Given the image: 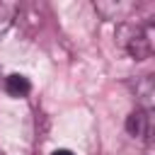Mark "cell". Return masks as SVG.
Wrapping results in <instances>:
<instances>
[{"mask_svg":"<svg viewBox=\"0 0 155 155\" xmlns=\"http://www.w3.org/2000/svg\"><path fill=\"white\" fill-rule=\"evenodd\" d=\"M12 19H15V10H12V5H5V2H0V36H2V34L10 29Z\"/></svg>","mask_w":155,"mask_h":155,"instance_id":"cell-5","label":"cell"},{"mask_svg":"<svg viewBox=\"0 0 155 155\" xmlns=\"http://www.w3.org/2000/svg\"><path fill=\"white\" fill-rule=\"evenodd\" d=\"M153 24L138 27V24H121L119 27V41L126 48V53L136 61H143L153 53Z\"/></svg>","mask_w":155,"mask_h":155,"instance_id":"cell-1","label":"cell"},{"mask_svg":"<svg viewBox=\"0 0 155 155\" xmlns=\"http://www.w3.org/2000/svg\"><path fill=\"white\" fill-rule=\"evenodd\" d=\"M51 155H73V153H70V150H63V148H61V150H53Z\"/></svg>","mask_w":155,"mask_h":155,"instance_id":"cell-6","label":"cell"},{"mask_svg":"<svg viewBox=\"0 0 155 155\" xmlns=\"http://www.w3.org/2000/svg\"><path fill=\"white\" fill-rule=\"evenodd\" d=\"M126 131L133 138H148V133H150V114L143 111V109L131 111L128 119H126Z\"/></svg>","mask_w":155,"mask_h":155,"instance_id":"cell-2","label":"cell"},{"mask_svg":"<svg viewBox=\"0 0 155 155\" xmlns=\"http://www.w3.org/2000/svg\"><path fill=\"white\" fill-rule=\"evenodd\" d=\"M136 92H138V102H140V109L143 111H153V97H155V82H153V78L148 75V78H143V82L136 87Z\"/></svg>","mask_w":155,"mask_h":155,"instance_id":"cell-4","label":"cell"},{"mask_svg":"<svg viewBox=\"0 0 155 155\" xmlns=\"http://www.w3.org/2000/svg\"><path fill=\"white\" fill-rule=\"evenodd\" d=\"M29 90H31V82H29L24 75L12 73V75L5 78V92H7L10 97H27Z\"/></svg>","mask_w":155,"mask_h":155,"instance_id":"cell-3","label":"cell"}]
</instances>
